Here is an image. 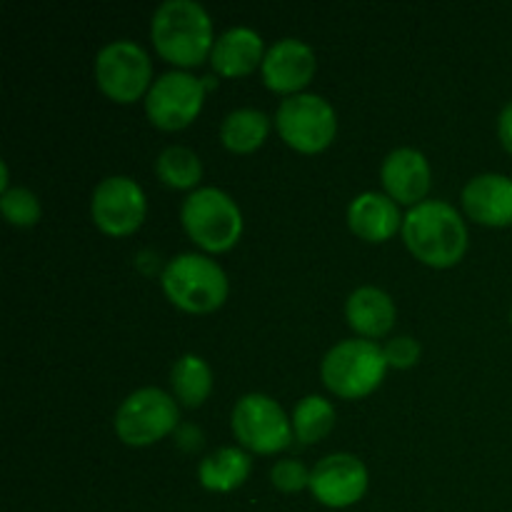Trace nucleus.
<instances>
[{
	"label": "nucleus",
	"mask_w": 512,
	"mask_h": 512,
	"mask_svg": "<svg viewBox=\"0 0 512 512\" xmlns=\"http://www.w3.org/2000/svg\"><path fill=\"white\" fill-rule=\"evenodd\" d=\"M498 138L503 143V148L512 155V100L500 110L498 118Z\"/></svg>",
	"instance_id": "obj_27"
},
{
	"label": "nucleus",
	"mask_w": 512,
	"mask_h": 512,
	"mask_svg": "<svg viewBox=\"0 0 512 512\" xmlns=\"http://www.w3.org/2000/svg\"><path fill=\"white\" fill-rule=\"evenodd\" d=\"M315 70H318L315 50L300 38H283L270 45L260 65L265 88L285 98L305 93L310 80L315 78Z\"/></svg>",
	"instance_id": "obj_13"
},
{
	"label": "nucleus",
	"mask_w": 512,
	"mask_h": 512,
	"mask_svg": "<svg viewBox=\"0 0 512 512\" xmlns=\"http://www.w3.org/2000/svg\"><path fill=\"white\" fill-rule=\"evenodd\" d=\"M405 215H400V205L393 198L378 190H368L350 200L348 225L353 235L365 243H388L403 230Z\"/></svg>",
	"instance_id": "obj_16"
},
{
	"label": "nucleus",
	"mask_w": 512,
	"mask_h": 512,
	"mask_svg": "<svg viewBox=\"0 0 512 512\" xmlns=\"http://www.w3.org/2000/svg\"><path fill=\"white\" fill-rule=\"evenodd\" d=\"M205 103V83L188 70H168L153 80L145 95V115L165 133H175L193 123Z\"/></svg>",
	"instance_id": "obj_10"
},
{
	"label": "nucleus",
	"mask_w": 512,
	"mask_h": 512,
	"mask_svg": "<svg viewBox=\"0 0 512 512\" xmlns=\"http://www.w3.org/2000/svg\"><path fill=\"white\" fill-rule=\"evenodd\" d=\"M263 35L245 25H235L215 38L210 65L220 78H245L255 73L265 60Z\"/></svg>",
	"instance_id": "obj_17"
},
{
	"label": "nucleus",
	"mask_w": 512,
	"mask_h": 512,
	"mask_svg": "<svg viewBox=\"0 0 512 512\" xmlns=\"http://www.w3.org/2000/svg\"><path fill=\"white\" fill-rule=\"evenodd\" d=\"M155 175L173 190H198L203 180V163L198 153L185 145H170L155 158Z\"/></svg>",
	"instance_id": "obj_22"
},
{
	"label": "nucleus",
	"mask_w": 512,
	"mask_h": 512,
	"mask_svg": "<svg viewBox=\"0 0 512 512\" xmlns=\"http://www.w3.org/2000/svg\"><path fill=\"white\" fill-rule=\"evenodd\" d=\"M180 223L185 235L205 253H228L243 235L240 205L225 190L198 188L183 200Z\"/></svg>",
	"instance_id": "obj_5"
},
{
	"label": "nucleus",
	"mask_w": 512,
	"mask_h": 512,
	"mask_svg": "<svg viewBox=\"0 0 512 512\" xmlns=\"http://www.w3.org/2000/svg\"><path fill=\"white\" fill-rule=\"evenodd\" d=\"M160 288L178 310L190 315H208L223 308L230 283L225 270L203 253H180L165 263Z\"/></svg>",
	"instance_id": "obj_3"
},
{
	"label": "nucleus",
	"mask_w": 512,
	"mask_h": 512,
	"mask_svg": "<svg viewBox=\"0 0 512 512\" xmlns=\"http://www.w3.org/2000/svg\"><path fill=\"white\" fill-rule=\"evenodd\" d=\"M210 13L195 0H165L150 20V40L165 63L178 70L195 68L210 60L215 45Z\"/></svg>",
	"instance_id": "obj_1"
},
{
	"label": "nucleus",
	"mask_w": 512,
	"mask_h": 512,
	"mask_svg": "<svg viewBox=\"0 0 512 512\" xmlns=\"http://www.w3.org/2000/svg\"><path fill=\"white\" fill-rule=\"evenodd\" d=\"M275 128L285 145L303 155H315L330 148L338 135V115L323 95L298 93L280 103Z\"/></svg>",
	"instance_id": "obj_8"
},
{
	"label": "nucleus",
	"mask_w": 512,
	"mask_h": 512,
	"mask_svg": "<svg viewBox=\"0 0 512 512\" xmlns=\"http://www.w3.org/2000/svg\"><path fill=\"white\" fill-rule=\"evenodd\" d=\"M270 118L258 108H235L220 123V143L235 155L255 153L268 140Z\"/></svg>",
	"instance_id": "obj_20"
},
{
	"label": "nucleus",
	"mask_w": 512,
	"mask_h": 512,
	"mask_svg": "<svg viewBox=\"0 0 512 512\" xmlns=\"http://www.w3.org/2000/svg\"><path fill=\"white\" fill-rule=\"evenodd\" d=\"M293 435L303 445H315L335 428V408L320 395H308L293 410Z\"/></svg>",
	"instance_id": "obj_23"
},
{
	"label": "nucleus",
	"mask_w": 512,
	"mask_h": 512,
	"mask_svg": "<svg viewBox=\"0 0 512 512\" xmlns=\"http://www.w3.org/2000/svg\"><path fill=\"white\" fill-rule=\"evenodd\" d=\"M383 348L373 340L350 338L325 353L320 363V378L333 395L343 400H360L373 395L388 373Z\"/></svg>",
	"instance_id": "obj_4"
},
{
	"label": "nucleus",
	"mask_w": 512,
	"mask_h": 512,
	"mask_svg": "<svg viewBox=\"0 0 512 512\" xmlns=\"http://www.w3.org/2000/svg\"><path fill=\"white\" fill-rule=\"evenodd\" d=\"M383 353L385 360H388V368L410 370L418 365L423 348H420V343L413 335H395V338H390L383 345Z\"/></svg>",
	"instance_id": "obj_26"
},
{
	"label": "nucleus",
	"mask_w": 512,
	"mask_h": 512,
	"mask_svg": "<svg viewBox=\"0 0 512 512\" xmlns=\"http://www.w3.org/2000/svg\"><path fill=\"white\" fill-rule=\"evenodd\" d=\"M403 240L423 265L448 270L465 258L468 225L455 205L445 200H425L405 213Z\"/></svg>",
	"instance_id": "obj_2"
},
{
	"label": "nucleus",
	"mask_w": 512,
	"mask_h": 512,
	"mask_svg": "<svg viewBox=\"0 0 512 512\" xmlns=\"http://www.w3.org/2000/svg\"><path fill=\"white\" fill-rule=\"evenodd\" d=\"M270 483H273L275 490H280L285 495L300 493V490L310 488V470L295 458L278 460L270 468Z\"/></svg>",
	"instance_id": "obj_25"
},
{
	"label": "nucleus",
	"mask_w": 512,
	"mask_h": 512,
	"mask_svg": "<svg viewBox=\"0 0 512 512\" xmlns=\"http://www.w3.org/2000/svg\"><path fill=\"white\" fill-rule=\"evenodd\" d=\"M0 210H3V218L13 228H33L40 215H43L38 195L28 188H20V185L18 188H8L0 195Z\"/></svg>",
	"instance_id": "obj_24"
},
{
	"label": "nucleus",
	"mask_w": 512,
	"mask_h": 512,
	"mask_svg": "<svg viewBox=\"0 0 512 512\" xmlns=\"http://www.w3.org/2000/svg\"><path fill=\"white\" fill-rule=\"evenodd\" d=\"M463 210L470 220L488 228L512 225V178L500 173H483L468 180L463 188Z\"/></svg>",
	"instance_id": "obj_15"
},
{
	"label": "nucleus",
	"mask_w": 512,
	"mask_h": 512,
	"mask_svg": "<svg viewBox=\"0 0 512 512\" xmlns=\"http://www.w3.org/2000/svg\"><path fill=\"white\" fill-rule=\"evenodd\" d=\"M398 308L383 288L360 285L345 300V320L363 340H378L393 330Z\"/></svg>",
	"instance_id": "obj_18"
},
{
	"label": "nucleus",
	"mask_w": 512,
	"mask_h": 512,
	"mask_svg": "<svg viewBox=\"0 0 512 512\" xmlns=\"http://www.w3.org/2000/svg\"><path fill=\"white\" fill-rule=\"evenodd\" d=\"M370 485L368 468L360 458L350 453L325 455L313 470H310V495L323 508L345 510L365 498Z\"/></svg>",
	"instance_id": "obj_12"
},
{
	"label": "nucleus",
	"mask_w": 512,
	"mask_h": 512,
	"mask_svg": "<svg viewBox=\"0 0 512 512\" xmlns=\"http://www.w3.org/2000/svg\"><path fill=\"white\" fill-rule=\"evenodd\" d=\"M180 423L178 400L160 388H140L118 405L113 430L128 448H150Z\"/></svg>",
	"instance_id": "obj_6"
},
{
	"label": "nucleus",
	"mask_w": 512,
	"mask_h": 512,
	"mask_svg": "<svg viewBox=\"0 0 512 512\" xmlns=\"http://www.w3.org/2000/svg\"><path fill=\"white\" fill-rule=\"evenodd\" d=\"M170 388L178 405L200 408L213 393V370L200 355H180L170 370Z\"/></svg>",
	"instance_id": "obj_21"
},
{
	"label": "nucleus",
	"mask_w": 512,
	"mask_h": 512,
	"mask_svg": "<svg viewBox=\"0 0 512 512\" xmlns=\"http://www.w3.org/2000/svg\"><path fill=\"white\" fill-rule=\"evenodd\" d=\"M95 83L113 103H138L153 85L150 55L133 40H113L103 45L95 55Z\"/></svg>",
	"instance_id": "obj_7"
},
{
	"label": "nucleus",
	"mask_w": 512,
	"mask_h": 512,
	"mask_svg": "<svg viewBox=\"0 0 512 512\" xmlns=\"http://www.w3.org/2000/svg\"><path fill=\"white\" fill-rule=\"evenodd\" d=\"M510 325H512V310H510Z\"/></svg>",
	"instance_id": "obj_28"
},
{
	"label": "nucleus",
	"mask_w": 512,
	"mask_h": 512,
	"mask_svg": "<svg viewBox=\"0 0 512 512\" xmlns=\"http://www.w3.org/2000/svg\"><path fill=\"white\" fill-rule=\"evenodd\" d=\"M230 428L240 448L258 455H275L290 445L293 420L285 415L278 400L263 393H248L235 403Z\"/></svg>",
	"instance_id": "obj_9"
},
{
	"label": "nucleus",
	"mask_w": 512,
	"mask_h": 512,
	"mask_svg": "<svg viewBox=\"0 0 512 512\" xmlns=\"http://www.w3.org/2000/svg\"><path fill=\"white\" fill-rule=\"evenodd\" d=\"M253 460L243 448H218L210 455H205L198 465V480L208 493H233L245 480L250 478Z\"/></svg>",
	"instance_id": "obj_19"
},
{
	"label": "nucleus",
	"mask_w": 512,
	"mask_h": 512,
	"mask_svg": "<svg viewBox=\"0 0 512 512\" xmlns=\"http://www.w3.org/2000/svg\"><path fill=\"white\" fill-rule=\"evenodd\" d=\"M430 163L420 150L415 148H395L385 155L380 165V183L388 198H393L398 205H415L425 203L430 193Z\"/></svg>",
	"instance_id": "obj_14"
},
{
	"label": "nucleus",
	"mask_w": 512,
	"mask_h": 512,
	"mask_svg": "<svg viewBox=\"0 0 512 512\" xmlns=\"http://www.w3.org/2000/svg\"><path fill=\"white\" fill-rule=\"evenodd\" d=\"M148 215L145 190L128 175H110L100 180L90 198V218L100 233L110 238L133 235Z\"/></svg>",
	"instance_id": "obj_11"
}]
</instances>
